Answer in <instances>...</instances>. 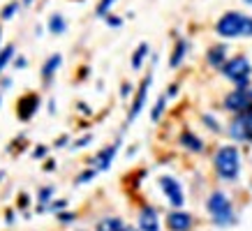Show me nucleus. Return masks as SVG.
Masks as SVG:
<instances>
[{
  "instance_id": "1",
  "label": "nucleus",
  "mask_w": 252,
  "mask_h": 231,
  "mask_svg": "<svg viewBox=\"0 0 252 231\" xmlns=\"http://www.w3.org/2000/svg\"><path fill=\"white\" fill-rule=\"evenodd\" d=\"M215 32L224 39L252 37V16L241 14V12H227L218 19Z\"/></svg>"
},
{
  "instance_id": "2",
  "label": "nucleus",
  "mask_w": 252,
  "mask_h": 231,
  "mask_svg": "<svg viewBox=\"0 0 252 231\" xmlns=\"http://www.w3.org/2000/svg\"><path fill=\"white\" fill-rule=\"evenodd\" d=\"M213 167L215 173L227 180V183H234L241 173V153H238L236 146H220L213 155Z\"/></svg>"
},
{
  "instance_id": "3",
  "label": "nucleus",
  "mask_w": 252,
  "mask_h": 231,
  "mask_svg": "<svg viewBox=\"0 0 252 231\" xmlns=\"http://www.w3.org/2000/svg\"><path fill=\"white\" fill-rule=\"evenodd\" d=\"M206 208L211 213V220H213L215 227H231V224H236V213H234L231 199L224 192H220V190L208 194Z\"/></svg>"
},
{
  "instance_id": "4",
  "label": "nucleus",
  "mask_w": 252,
  "mask_h": 231,
  "mask_svg": "<svg viewBox=\"0 0 252 231\" xmlns=\"http://www.w3.org/2000/svg\"><path fill=\"white\" fill-rule=\"evenodd\" d=\"M220 72L224 79H229L231 84H236V88H248V86H250L252 65H250V60H248V56L238 54V56H234V58H229V60L222 65Z\"/></svg>"
},
{
  "instance_id": "5",
  "label": "nucleus",
  "mask_w": 252,
  "mask_h": 231,
  "mask_svg": "<svg viewBox=\"0 0 252 231\" xmlns=\"http://www.w3.org/2000/svg\"><path fill=\"white\" fill-rule=\"evenodd\" d=\"M224 109L231 111L234 116L250 114L252 111V86H248V88H234L224 97Z\"/></svg>"
},
{
  "instance_id": "6",
  "label": "nucleus",
  "mask_w": 252,
  "mask_h": 231,
  "mask_svg": "<svg viewBox=\"0 0 252 231\" xmlns=\"http://www.w3.org/2000/svg\"><path fill=\"white\" fill-rule=\"evenodd\" d=\"M229 137L234 141H241V144H252V111L250 114H238L231 118L229 127Z\"/></svg>"
},
{
  "instance_id": "7",
  "label": "nucleus",
  "mask_w": 252,
  "mask_h": 231,
  "mask_svg": "<svg viewBox=\"0 0 252 231\" xmlns=\"http://www.w3.org/2000/svg\"><path fill=\"white\" fill-rule=\"evenodd\" d=\"M160 187H162V192H164V197H167L169 203H171L176 210H181V206L185 203V194H183L181 183H178L174 176H162L160 178Z\"/></svg>"
},
{
  "instance_id": "8",
  "label": "nucleus",
  "mask_w": 252,
  "mask_h": 231,
  "mask_svg": "<svg viewBox=\"0 0 252 231\" xmlns=\"http://www.w3.org/2000/svg\"><path fill=\"white\" fill-rule=\"evenodd\" d=\"M151 84H153V74H146L144 81L139 84V90H137V95H134V102H132V107H130L127 123H132V120L141 114V109L146 107V97H148V88H151Z\"/></svg>"
},
{
  "instance_id": "9",
  "label": "nucleus",
  "mask_w": 252,
  "mask_h": 231,
  "mask_svg": "<svg viewBox=\"0 0 252 231\" xmlns=\"http://www.w3.org/2000/svg\"><path fill=\"white\" fill-rule=\"evenodd\" d=\"M37 109H39V97L35 92H28V95L19 97V102H16V116L21 120H31L32 116L37 114Z\"/></svg>"
},
{
  "instance_id": "10",
  "label": "nucleus",
  "mask_w": 252,
  "mask_h": 231,
  "mask_svg": "<svg viewBox=\"0 0 252 231\" xmlns=\"http://www.w3.org/2000/svg\"><path fill=\"white\" fill-rule=\"evenodd\" d=\"M194 220H192L190 213L185 210H171L167 215V229L169 231H190Z\"/></svg>"
},
{
  "instance_id": "11",
  "label": "nucleus",
  "mask_w": 252,
  "mask_h": 231,
  "mask_svg": "<svg viewBox=\"0 0 252 231\" xmlns=\"http://www.w3.org/2000/svg\"><path fill=\"white\" fill-rule=\"evenodd\" d=\"M139 229L141 231H160V217L153 206H141L139 210Z\"/></svg>"
},
{
  "instance_id": "12",
  "label": "nucleus",
  "mask_w": 252,
  "mask_h": 231,
  "mask_svg": "<svg viewBox=\"0 0 252 231\" xmlns=\"http://www.w3.org/2000/svg\"><path fill=\"white\" fill-rule=\"evenodd\" d=\"M118 148H121V141H116L111 146L102 148L97 155H95V160H93V169L95 171H107L111 167V162H114L116 153H118Z\"/></svg>"
},
{
  "instance_id": "13",
  "label": "nucleus",
  "mask_w": 252,
  "mask_h": 231,
  "mask_svg": "<svg viewBox=\"0 0 252 231\" xmlns=\"http://www.w3.org/2000/svg\"><path fill=\"white\" fill-rule=\"evenodd\" d=\"M178 144L185 148V150H190V153H204V141L194 134V132H190V130H185L181 137H178Z\"/></svg>"
},
{
  "instance_id": "14",
  "label": "nucleus",
  "mask_w": 252,
  "mask_h": 231,
  "mask_svg": "<svg viewBox=\"0 0 252 231\" xmlns=\"http://www.w3.org/2000/svg\"><path fill=\"white\" fill-rule=\"evenodd\" d=\"M206 62L211 67L222 69V65L227 62V44H215L206 51Z\"/></svg>"
},
{
  "instance_id": "15",
  "label": "nucleus",
  "mask_w": 252,
  "mask_h": 231,
  "mask_svg": "<svg viewBox=\"0 0 252 231\" xmlns=\"http://www.w3.org/2000/svg\"><path fill=\"white\" fill-rule=\"evenodd\" d=\"M188 49H190V42L183 37H178L176 39V46H174V51H171V56H169V67L176 69L181 62L185 60V56H188Z\"/></svg>"
},
{
  "instance_id": "16",
  "label": "nucleus",
  "mask_w": 252,
  "mask_h": 231,
  "mask_svg": "<svg viewBox=\"0 0 252 231\" xmlns=\"http://www.w3.org/2000/svg\"><path fill=\"white\" fill-rule=\"evenodd\" d=\"M61 65H63V56L61 54L49 56V58L44 60V65H42V77H44V81H51V77L58 72Z\"/></svg>"
},
{
  "instance_id": "17",
  "label": "nucleus",
  "mask_w": 252,
  "mask_h": 231,
  "mask_svg": "<svg viewBox=\"0 0 252 231\" xmlns=\"http://www.w3.org/2000/svg\"><path fill=\"white\" fill-rule=\"evenodd\" d=\"M65 30H67V21H65V16L58 14V12L49 16V32H54V35H63Z\"/></svg>"
},
{
  "instance_id": "18",
  "label": "nucleus",
  "mask_w": 252,
  "mask_h": 231,
  "mask_svg": "<svg viewBox=\"0 0 252 231\" xmlns=\"http://www.w3.org/2000/svg\"><path fill=\"white\" fill-rule=\"evenodd\" d=\"M125 229V222L121 217H104L97 222V231H123Z\"/></svg>"
},
{
  "instance_id": "19",
  "label": "nucleus",
  "mask_w": 252,
  "mask_h": 231,
  "mask_svg": "<svg viewBox=\"0 0 252 231\" xmlns=\"http://www.w3.org/2000/svg\"><path fill=\"white\" fill-rule=\"evenodd\" d=\"M146 56H148V44L146 42H141V44L134 49V54H132V69H141V65H144Z\"/></svg>"
},
{
  "instance_id": "20",
  "label": "nucleus",
  "mask_w": 252,
  "mask_h": 231,
  "mask_svg": "<svg viewBox=\"0 0 252 231\" xmlns=\"http://www.w3.org/2000/svg\"><path fill=\"white\" fill-rule=\"evenodd\" d=\"M14 58V44H7L2 46V51H0V74H2V69L9 65V60Z\"/></svg>"
},
{
  "instance_id": "21",
  "label": "nucleus",
  "mask_w": 252,
  "mask_h": 231,
  "mask_svg": "<svg viewBox=\"0 0 252 231\" xmlns=\"http://www.w3.org/2000/svg\"><path fill=\"white\" fill-rule=\"evenodd\" d=\"M164 109H167V95H162L160 100L155 102L153 111H151V118H153V120H160L162 114H164Z\"/></svg>"
},
{
  "instance_id": "22",
  "label": "nucleus",
  "mask_w": 252,
  "mask_h": 231,
  "mask_svg": "<svg viewBox=\"0 0 252 231\" xmlns=\"http://www.w3.org/2000/svg\"><path fill=\"white\" fill-rule=\"evenodd\" d=\"M16 9H19V2H16V0L7 2V5L2 7V12H0V19H2V21H9V19L16 14Z\"/></svg>"
},
{
  "instance_id": "23",
  "label": "nucleus",
  "mask_w": 252,
  "mask_h": 231,
  "mask_svg": "<svg viewBox=\"0 0 252 231\" xmlns=\"http://www.w3.org/2000/svg\"><path fill=\"white\" fill-rule=\"evenodd\" d=\"M114 2H116V0H99L97 9H95V14L102 16V19H107V16H109V9L114 7Z\"/></svg>"
},
{
  "instance_id": "24",
  "label": "nucleus",
  "mask_w": 252,
  "mask_h": 231,
  "mask_svg": "<svg viewBox=\"0 0 252 231\" xmlns=\"http://www.w3.org/2000/svg\"><path fill=\"white\" fill-rule=\"evenodd\" d=\"M51 194H54V187H42L37 194L39 203H49V201H51Z\"/></svg>"
},
{
  "instance_id": "25",
  "label": "nucleus",
  "mask_w": 252,
  "mask_h": 231,
  "mask_svg": "<svg viewBox=\"0 0 252 231\" xmlns=\"http://www.w3.org/2000/svg\"><path fill=\"white\" fill-rule=\"evenodd\" d=\"M204 123H206V127H208V130H213V132H222L220 123H218V120H215L213 116H208V114H204Z\"/></svg>"
},
{
  "instance_id": "26",
  "label": "nucleus",
  "mask_w": 252,
  "mask_h": 231,
  "mask_svg": "<svg viewBox=\"0 0 252 231\" xmlns=\"http://www.w3.org/2000/svg\"><path fill=\"white\" fill-rule=\"evenodd\" d=\"M95 173H97L95 169H88V171H84V173H79V176H77V183L79 185L88 183V180H93V178H95Z\"/></svg>"
},
{
  "instance_id": "27",
  "label": "nucleus",
  "mask_w": 252,
  "mask_h": 231,
  "mask_svg": "<svg viewBox=\"0 0 252 231\" xmlns=\"http://www.w3.org/2000/svg\"><path fill=\"white\" fill-rule=\"evenodd\" d=\"M107 26H111V28H121L123 19H121V16H111V14H109L107 16Z\"/></svg>"
},
{
  "instance_id": "28",
  "label": "nucleus",
  "mask_w": 252,
  "mask_h": 231,
  "mask_svg": "<svg viewBox=\"0 0 252 231\" xmlns=\"http://www.w3.org/2000/svg\"><path fill=\"white\" fill-rule=\"evenodd\" d=\"M91 134H86V137L84 139H77V141H74V148H86V146H88V144H91Z\"/></svg>"
},
{
  "instance_id": "29",
  "label": "nucleus",
  "mask_w": 252,
  "mask_h": 231,
  "mask_svg": "<svg viewBox=\"0 0 252 231\" xmlns=\"http://www.w3.org/2000/svg\"><path fill=\"white\" fill-rule=\"evenodd\" d=\"M74 217H77L74 213H58V220H61V222H65V224H67V222H74Z\"/></svg>"
},
{
  "instance_id": "30",
  "label": "nucleus",
  "mask_w": 252,
  "mask_h": 231,
  "mask_svg": "<svg viewBox=\"0 0 252 231\" xmlns=\"http://www.w3.org/2000/svg\"><path fill=\"white\" fill-rule=\"evenodd\" d=\"M46 155V148L44 146H37L35 150H32V157H44Z\"/></svg>"
},
{
  "instance_id": "31",
  "label": "nucleus",
  "mask_w": 252,
  "mask_h": 231,
  "mask_svg": "<svg viewBox=\"0 0 252 231\" xmlns=\"http://www.w3.org/2000/svg\"><path fill=\"white\" fill-rule=\"evenodd\" d=\"M26 65H28V60H26L23 56H21V58H16V60H14V67H16V69H23V67H26Z\"/></svg>"
},
{
  "instance_id": "32",
  "label": "nucleus",
  "mask_w": 252,
  "mask_h": 231,
  "mask_svg": "<svg viewBox=\"0 0 252 231\" xmlns=\"http://www.w3.org/2000/svg\"><path fill=\"white\" fill-rule=\"evenodd\" d=\"M130 92H132V86L127 84V81H125V84H123V88H121V95H123V97H127Z\"/></svg>"
},
{
  "instance_id": "33",
  "label": "nucleus",
  "mask_w": 252,
  "mask_h": 231,
  "mask_svg": "<svg viewBox=\"0 0 252 231\" xmlns=\"http://www.w3.org/2000/svg\"><path fill=\"white\" fill-rule=\"evenodd\" d=\"M65 206H67V201H54V203H51V210H63Z\"/></svg>"
},
{
  "instance_id": "34",
  "label": "nucleus",
  "mask_w": 252,
  "mask_h": 231,
  "mask_svg": "<svg viewBox=\"0 0 252 231\" xmlns=\"http://www.w3.org/2000/svg\"><path fill=\"white\" fill-rule=\"evenodd\" d=\"M176 95H178V86L171 84L169 86V90H167V97H176Z\"/></svg>"
},
{
  "instance_id": "35",
  "label": "nucleus",
  "mask_w": 252,
  "mask_h": 231,
  "mask_svg": "<svg viewBox=\"0 0 252 231\" xmlns=\"http://www.w3.org/2000/svg\"><path fill=\"white\" fill-rule=\"evenodd\" d=\"M26 206H28V197L21 194V197H19V208H26Z\"/></svg>"
},
{
  "instance_id": "36",
  "label": "nucleus",
  "mask_w": 252,
  "mask_h": 231,
  "mask_svg": "<svg viewBox=\"0 0 252 231\" xmlns=\"http://www.w3.org/2000/svg\"><path fill=\"white\" fill-rule=\"evenodd\" d=\"M65 144H67V137H61L58 141H56V148H63Z\"/></svg>"
},
{
  "instance_id": "37",
  "label": "nucleus",
  "mask_w": 252,
  "mask_h": 231,
  "mask_svg": "<svg viewBox=\"0 0 252 231\" xmlns=\"http://www.w3.org/2000/svg\"><path fill=\"white\" fill-rule=\"evenodd\" d=\"M79 109H81L84 114H91V109H88V104H79Z\"/></svg>"
},
{
  "instance_id": "38",
  "label": "nucleus",
  "mask_w": 252,
  "mask_h": 231,
  "mask_svg": "<svg viewBox=\"0 0 252 231\" xmlns=\"http://www.w3.org/2000/svg\"><path fill=\"white\" fill-rule=\"evenodd\" d=\"M123 231H137V229H134V227H127V224H125V229H123Z\"/></svg>"
},
{
  "instance_id": "39",
  "label": "nucleus",
  "mask_w": 252,
  "mask_h": 231,
  "mask_svg": "<svg viewBox=\"0 0 252 231\" xmlns=\"http://www.w3.org/2000/svg\"><path fill=\"white\" fill-rule=\"evenodd\" d=\"M23 2H26V5H31V2H35V0H23Z\"/></svg>"
},
{
  "instance_id": "40",
  "label": "nucleus",
  "mask_w": 252,
  "mask_h": 231,
  "mask_svg": "<svg viewBox=\"0 0 252 231\" xmlns=\"http://www.w3.org/2000/svg\"><path fill=\"white\" fill-rule=\"evenodd\" d=\"M243 2H248V5H252V0H243Z\"/></svg>"
}]
</instances>
